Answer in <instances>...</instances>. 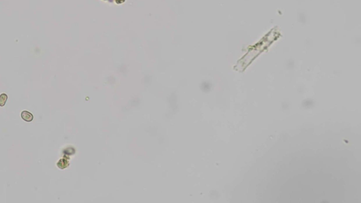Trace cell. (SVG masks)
I'll return each instance as SVG.
<instances>
[{
  "label": "cell",
  "instance_id": "cell-1",
  "mask_svg": "<svg viewBox=\"0 0 361 203\" xmlns=\"http://www.w3.org/2000/svg\"><path fill=\"white\" fill-rule=\"evenodd\" d=\"M21 118H22L23 120H24L25 121L31 122V121L33 120V115L31 113H30L29 111H23L22 112H21Z\"/></svg>",
  "mask_w": 361,
  "mask_h": 203
},
{
  "label": "cell",
  "instance_id": "cell-2",
  "mask_svg": "<svg viewBox=\"0 0 361 203\" xmlns=\"http://www.w3.org/2000/svg\"><path fill=\"white\" fill-rule=\"evenodd\" d=\"M7 101V95L4 93L0 95V106H4Z\"/></svg>",
  "mask_w": 361,
  "mask_h": 203
}]
</instances>
